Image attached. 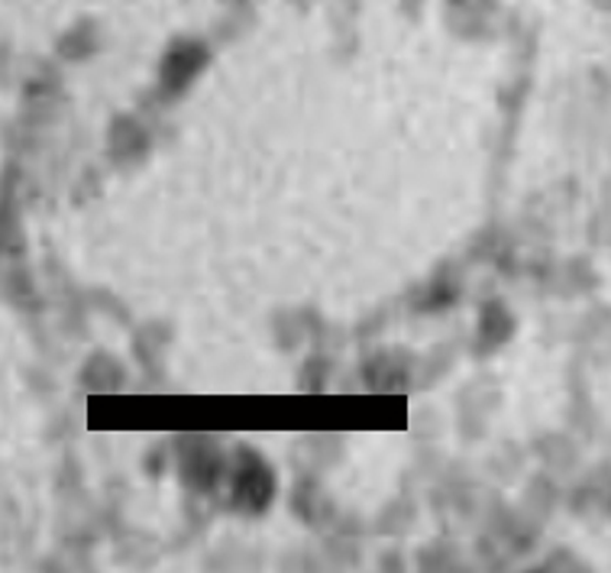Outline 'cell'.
<instances>
[{"label":"cell","mask_w":611,"mask_h":573,"mask_svg":"<svg viewBox=\"0 0 611 573\" xmlns=\"http://www.w3.org/2000/svg\"><path fill=\"white\" fill-rule=\"evenodd\" d=\"M269 499H272V474L262 467L259 457H253V464H243L236 470V502L246 512H256V509H266Z\"/></svg>","instance_id":"cell-1"}]
</instances>
